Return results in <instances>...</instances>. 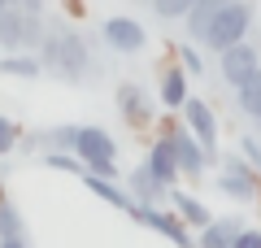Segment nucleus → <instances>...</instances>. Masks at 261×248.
<instances>
[{"mask_svg": "<svg viewBox=\"0 0 261 248\" xmlns=\"http://www.w3.org/2000/svg\"><path fill=\"white\" fill-rule=\"evenodd\" d=\"M118 105H122V113H126L130 127H148L152 122V105H148V96H144L135 83H122L118 87Z\"/></svg>", "mask_w": 261, "mask_h": 248, "instance_id": "f8f14e48", "label": "nucleus"}, {"mask_svg": "<svg viewBox=\"0 0 261 248\" xmlns=\"http://www.w3.org/2000/svg\"><path fill=\"white\" fill-rule=\"evenodd\" d=\"M218 187H222L226 196H235V201H252V196H257V170H252L248 161H226Z\"/></svg>", "mask_w": 261, "mask_h": 248, "instance_id": "1a4fd4ad", "label": "nucleus"}, {"mask_svg": "<svg viewBox=\"0 0 261 248\" xmlns=\"http://www.w3.org/2000/svg\"><path fill=\"white\" fill-rule=\"evenodd\" d=\"M13 148H18V127L9 118H0V157H9Z\"/></svg>", "mask_w": 261, "mask_h": 248, "instance_id": "b1692460", "label": "nucleus"}, {"mask_svg": "<svg viewBox=\"0 0 261 248\" xmlns=\"http://www.w3.org/2000/svg\"><path fill=\"white\" fill-rule=\"evenodd\" d=\"M248 27H252V9L248 5H244V0H222V9L214 13V27H209L205 44L214 48V53H222V48L240 44V39L248 35Z\"/></svg>", "mask_w": 261, "mask_h": 248, "instance_id": "7ed1b4c3", "label": "nucleus"}, {"mask_svg": "<svg viewBox=\"0 0 261 248\" xmlns=\"http://www.w3.org/2000/svg\"><path fill=\"white\" fill-rule=\"evenodd\" d=\"M261 70V61H257V48L252 44H231V48H222V79L231 83V87H240L244 79H252V74Z\"/></svg>", "mask_w": 261, "mask_h": 248, "instance_id": "0eeeda50", "label": "nucleus"}, {"mask_svg": "<svg viewBox=\"0 0 261 248\" xmlns=\"http://www.w3.org/2000/svg\"><path fill=\"white\" fill-rule=\"evenodd\" d=\"M235 235H240V218H214L209 227H200L196 248H235Z\"/></svg>", "mask_w": 261, "mask_h": 248, "instance_id": "ddd939ff", "label": "nucleus"}, {"mask_svg": "<svg viewBox=\"0 0 261 248\" xmlns=\"http://www.w3.org/2000/svg\"><path fill=\"white\" fill-rule=\"evenodd\" d=\"M44 165H48V170H65V175H79V179H83V170H87V165L79 161V153H65V148H57V153H44Z\"/></svg>", "mask_w": 261, "mask_h": 248, "instance_id": "412c9836", "label": "nucleus"}, {"mask_svg": "<svg viewBox=\"0 0 261 248\" xmlns=\"http://www.w3.org/2000/svg\"><path fill=\"white\" fill-rule=\"evenodd\" d=\"M174 213H178V218L187 222V227H196V231L214 222V213H209L205 205L196 201V196H183V192H174Z\"/></svg>", "mask_w": 261, "mask_h": 248, "instance_id": "a211bd4d", "label": "nucleus"}, {"mask_svg": "<svg viewBox=\"0 0 261 248\" xmlns=\"http://www.w3.org/2000/svg\"><path fill=\"white\" fill-rule=\"evenodd\" d=\"M235 101H240V109H244V113H248V118H252V122H257V118H261V70H257V74H252V79H244V83H240V87H235Z\"/></svg>", "mask_w": 261, "mask_h": 248, "instance_id": "6ab92c4d", "label": "nucleus"}, {"mask_svg": "<svg viewBox=\"0 0 261 248\" xmlns=\"http://www.w3.org/2000/svg\"><path fill=\"white\" fill-rule=\"evenodd\" d=\"M9 5H22V9H31V13H39V0H9Z\"/></svg>", "mask_w": 261, "mask_h": 248, "instance_id": "c85d7f7f", "label": "nucleus"}, {"mask_svg": "<svg viewBox=\"0 0 261 248\" xmlns=\"http://www.w3.org/2000/svg\"><path fill=\"white\" fill-rule=\"evenodd\" d=\"M22 231H27L22 227V213L9 201H0V235H22Z\"/></svg>", "mask_w": 261, "mask_h": 248, "instance_id": "4be33fe9", "label": "nucleus"}, {"mask_svg": "<svg viewBox=\"0 0 261 248\" xmlns=\"http://www.w3.org/2000/svg\"><path fill=\"white\" fill-rule=\"evenodd\" d=\"M235 248H261V231L240 227V235H235Z\"/></svg>", "mask_w": 261, "mask_h": 248, "instance_id": "a878e982", "label": "nucleus"}, {"mask_svg": "<svg viewBox=\"0 0 261 248\" xmlns=\"http://www.w3.org/2000/svg\"><path fill=\"white\" fill-rule=\"evenodd\" d=\"M257 127H261V118H257Z\"/></svg>", "mask_w": 261, "mask_h": 248, "instance_id": "7c9ffc66", "label": "nucleus"}, {"mask_svg": "<svg viewBox=\"0 0 261 248\" xmlns=\"http://www.w3.org/2000/svg\"><path fill=\"white\" fill-rule=\"evenodd\" d=\"M183 118H187V131L205 144V153L218 157V122H214V109H209L205 101L187 96V101H183Z\"/></svg>", "mask_w": 261, "mask_h": 248, "instance_id": "423d86ee", "label": "nucleus"}, {"mask_svg": "<svg viewBox=\"0 0 261 248\" xmlns=\"http://www.w3.org/2000/svg\"><path fill=\"white\" fill-rule=\"evenodd\" d=\"M170 144H174V157H178V170H183V175L196 179V175L209 165L205 144H200V139H192V131H187V127H174V131H170Z\"/></svg>", "mask_w": 261, "mask_h": 248, "instance_id": "6e6552de", "label": "nucleus"}, {"mask_svg": "<svg viewBox=\"0 0 261 248\" xmlns=\"http://www.w3.org/2000/svg\"><path fill=\"white\" fill-rule=\"evenodd\" d=\"M161 187H166V183H161V179H157V175L148 170V161L130 170V192L140 196L144 205H152V201H157V196H161Z\"/></svg>", "mask_w": 261, "mask_h": 248, "instance_id": "dca6fc26", "label": "nucleus"}, {"mask_svg": "<svg viewBox=\"0 0 261 248\" xmlns=\"http://www.w3.org/2000/svg\"><path fill=\"white\" fill-rule=\"evenodd\" d=\"M74 153H79V161H83L92 175H105V179L118 175V144H113L109 131H100V127H79Z\"/></svg>", "mask_w": 261, "mask_h": 248, "instance_id": "f03ea898", "label": "nucleus"}, {"mask_svg": "<svg viewBox=\"0 0 261 248\" xmlns=\"http://www.w3.org/2000/svg\"><path fill=\"white\" fill-rule=\"evenodd\" d=\"M178 57H183V70H187V74H196V70H200V57H196L192 48H178Z\"/></svg>", "mask_w": 261, "mask_h": 248, "instance_id": "bb28decb", "label": "nucleus"}, {"mask_svg": "<svg viewBox=\"0 0 261 248\" xmlns=\"http://www.w3.org/2000/svg\"><path fill=\"white\" fill-rule=\"evenodd\" d=\"M35 44H44L39 13L9 5V9L0 13V48H35Z\"/></svg>", "mask_w": 261, "mask_h": 248, "instance_id": "20e7f679", "label": "nucleus"}, {"mask_svg": "<svg viewBox=\"0 0 261 248\" xmlns=\"http://www.w3.org/2000/svg\"><path fill=\"white\" fill-rule=\"evenodd\" d=\"M0 248H27V231L22 235H0Z\"/></svg>", "mask_w": 261, "mask_h": 248, "instance_id": "cd10ccee", "label": "nucleus"}, {"mask_svg": "<svg viewBox=\"0 0 261 248\" xmlns=\"http://www.w3.org/2000/svg\"><path fill=\"white\" fill-rule=\"evenodd\" d=\"M148 170L161 179L166 187H174L178 183V157H174V144H170V135L166 139H157V144L148 148Z\"/></svg>", "mask_w": 261, "mask_h": 248, "instance_id": "9b49d317", "label": "nucleus"}, {"mask_svg": "<svg viewBox=\"0 0 261 248\" xmlns=\"http://www.w3.org/2000/svg\"><path fill=\"white\" fill-rule=\"evenodd\" d=\"M5 9H9V0H0V13H5Z\"/></svg>", "mask_w": 261, "mask_h": 248, "instance_id": "c756f323", "label": "nucleus"}, {"mask_svg": "<svg viewBox=\"0 0 261 248\" xmlns=\"http://www.w3.org/2000/svg\"><path fill=\"white\" fill-rule=\"evenodd\" d=\"M222 9V0H196L192 9H187V31H192L196 39H205L209 27H214V13Z\"/></svg>", "mask_w": 261, "mask_h": 248, "instance_id": "2eb2a0df", "label": "nucleus"}, {"mask_svg": "<svg viewBox=\"0 0 261 248\" xmlns=\"http://www.w3.org/2000/svg\"><path fill=\"white\" fill-rule=\"evenodd\" d=\"M161 101H166L170 109H183V101H187V74L183 70H170L166 79H161Z\"/></svg>", "mask_w": 261, "mask_h": 248, "instance_id": "aec40b11", "label": "nucleus"}, {"mask_svg": "<svg viewBox=\"0 0 261 248\" xmlns=\"http://www.w3.org/2000/svg\"><path fill=\"white\" fill-rule=\"evenodd\" d=\"M105 39H109L113 53H140L148 35H144V27L135 18H109L105 22Z\"/></svg>", "mask_w": 261, "mask_h": 248, "instance_id": "9d476101", "label": "nucleus"}, {"mask_svg": "<svg viewBox=\"0 0 261 248\" xmlns=\"http://www.w3.org/2000/svg\"><path fill=\"white\" fill-rule=\"evenodd\" d=\"M152 5H157L161 18H187V9H192L196 0H152Z\"/></svg>", "mask_w": 261, "mask_h": 248, "instance_id": "5701e85b", "label": "nucleus"}, {"mask_svg": "<svg viewBox=\"0 0 261 248\" xmlns=\"http://www.w3.org/2000/svg\"><path fill=\"white\" fill-rule=\"evenodd\" d=\"M135 218H140L148 231L166 235L170 244H178V248H196V239H192V227H187V222L178 218V213H166V209H157V205H140V209H135Z\"/></svg>", "mask_w": 261, "mask_h": 248, "instance_id": "39448f33", "label": "nucleus"}, {"mask_svg": "<svg viewBox=\"0 0 261 248\" xmlns=\"http://www.w3.org/2000/svg\"><path fill=\"white\" fill-rule=\"evenodd\" d=\"M0 74H13V79H39V74H44V61H39V57H27V53H9V57H0Z\"/></svg>", "mask_w": 261, "mask_h": 248, "instance_id": "f3484780", "label": "nucleus"}, {"mask_svg": "<svg viewBox=\"0 0 261 248\" xmlns=\"http://www.w3.org/2000/svg\"><path fill=\"white\" fill-rule=\"evenodd\" d=\"M83 183L92 187L100 201H109L113 209H126V213H135V201H130V192H122L113 179H105V175H92V170H83Z\"/></svg>", "mask_w": 261, "mask_h": 248, "instance_id": "4468645a", "label": "nucleus"}, {"mask_svg": "<svg viewBox=\"0 0 261 248\" xmlns=\"http://www.w3.org/2000/svg\"><path fill=\"white\" fill-rule=\"evenodd\" d=\"M240 153H244V161H248L252 165V170H261V144H257V139H244V144H240Z\"/></svg>", "mask_w": 261, "mask_h": 248, "instance_id": "393cba45", "label": "nucleus"}, {"mask_svg": "<svg viewBox=\"0 0 261 248\" xmlns=\"http://www.w3.org/2000/svg\"><path fill=\"white\" fill-rule=\"evenodd\" d=\"M39 61H44V70L79 83L87 74V48L74 31H53V35H44V57Z\"/></svg>", "mask_w": 261, "mask_h": 248, "instance_id": "f257e3e1", "label": "nucleus"}]
</instances>
